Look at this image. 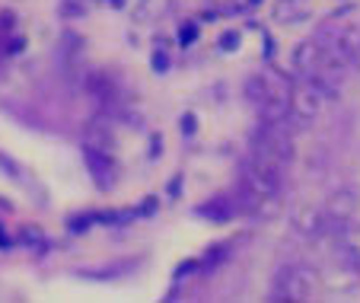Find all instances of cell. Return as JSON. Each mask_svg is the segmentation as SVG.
I'll return each instance as SVG.
<instances>
[{
	"label": "cell",
	"mask_w": 360,
	"mask_h": 303,
	"mask_svg": "<svg viewBox=\"0 0 360 303\" xmlns=\"http://www.w3.org/2000/svg\"><path fill=\"white\" fill-rule=\"evenodd\" d=\"M325 211H300L296 214V227H300L306 236H315V233H322V227H325Z\"/></svg>",
	"instance_id": "obj_3"
},
{
	"label": "cell",
	"mask_w": 360,
	"mask_h": 303,
	"mask_svg": "<svg viewBox=\"0 0 360 303\" xmlns=\"http://www.w3.org/2000/svg\"><path fill=\"white\" fill-rule=\"evenodd\" d=\"M322 96H325V86L319 83H303V86H293L287 102H290V112L300 118H309L322 109Z\"/></svg>",
	"instance_id": "obj_1"
},
{
	"label": "cell",
	"mask_w": 360,
	"mask_h": 303,
	"mask_svg": "<svg viewBox=\"0 0 360 303\" xmlns=\"http://www.w3.org/2000/svg\"><path fill=\"white\" fill-rule=\"evenodd\" d=\"M315 287H319V278H315V271L309 268H293L290 274H287V284H284V297H293V300H309Z\"/></svg>",
	"instance_id": "obj_2"
},
{
	"label": "cell",
	"mask_w": 360,
	"mask_h": 303,
	"mask_svg": "<svg viewBox=\"0 0 360 303\" xmlns=\"http://www.w3.org/2000/svg\"><path fill=\"white\" fill-rule=\"evenodd\" d=\"M357 207V198L350 192H335L328 198V214L331 217H350V211Z\"/></svg>",
	"instance_id": "obj_4"
}]
</instances>
